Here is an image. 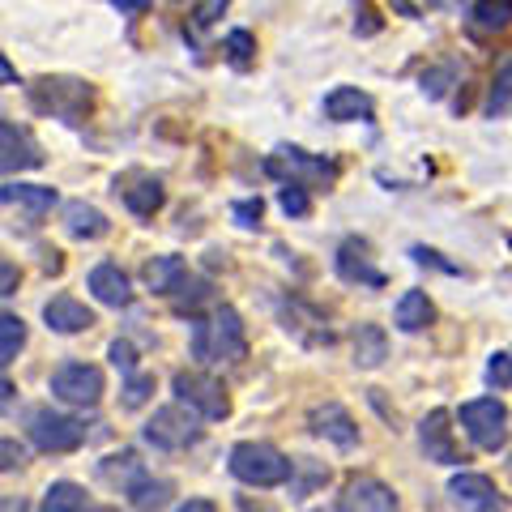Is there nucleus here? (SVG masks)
I'll use <instances>...</instances> for the list:
<instances>
[{"instance_id": "obj_1", "label": "nucleus", "mask_w": 512, "mask_h": 512, "mask_svg": "<svg viewBox=\"0 0 512 512\" xmlns=\"http://www.w3.org/2000/svg\"><path fill=\"white\" fill-rule=\"evenodd\" d=\"M26 94L39 116H56L64 124H82L94 107V90L82 77H39Z\"/></svg>"}, {"instance_id": "obj_2", "label": "nucleus", "mask_w": 512, "mask_h": 512, "mask_svg": "<svg viewBox=\"0 0 512 512\" xmlns=\"http://www.w3.org/2000/svg\"><path fill=\"white\" fill-rule=\"evenodd\" d=\"M192 350L197 359H244L248 338H244V320L235 308H218L214 320H192Z\"/></svg>"}, {"instance_id": "obj_3", "label": "nucleus", "mask_w": 512, "mask_h": 512, "mask_svg": "<svg viewBox=\"0 0 512 512\" xmlns=\"http://www.w3.org/2000/svg\"><path fill=\"white\" fill-rule=\"evenodd\" d=\"M231 474L248 487H278L295 474V466L286 461L274 444H261V440H244L231 448Z\"/></svg>"}, {"instance_id": "obj_4", "label": "nucleus", "mask_w": 512, "mask_h": 512, "mask_svg": "<svg viewBox=\"0 0 512 512\" xmlns=\"http://www.w3.org/2000/svg\"><path fill=\"white\" fill-rule=\"evenodd\" d=\"M26 431H30V444L39 448V453H73V448H82L86 440V423L73 419V414H56V410H30L26 419Z\"/></svg>"}, {"instance_id": "obj_5", "label": "nucleus", "mask_w": 512, "mask_h": 512, "mask_svg": "<svg viewBox=\"0 0 512 512\" xmlns=\"http://www.w3.org/2000/svg\"><path fill=\"white\" fill-rule=\"evenodd\" d=\"M461 427H466V436L495 453V448L508 444V406L495 402V397H478V402H466L461 406Z\"/></svg>"}, {"instance_id": "obj_6", "label": "nucleus", "mask_w": 512, "mask_h": 512, "mask_svg": "<svg viewBox=\"0 0 512 512\" xmlns=\"http://www.w3.org/2000/svg\"><path fill=\"white\" fill-rule=\"evenodd\" d=\"M146 440L154 448H188V444H197L201 440V419H197V410H192L188 402L184 406H163V410H154V419L146 423Z\"/></svg>"}, {"instance_id": "obj_7", "label": "nucleus", "mask_w": 512, "mask_h": 512, "mask_svg": "<svg viewBox=\"0 0 512 512\" xmlns=\"http://www.w3.org/2000/svg\"><path fill=\"white\" fill-rule=\"evenodd\" d=\"M269 175H282L286 184H299V188H312V184H333L338 180V163L329 158H312L295 146H282L278 154H269Z\"/></svg>"}, {"instance_id": "obj_8", "label": "nucleus", "mask_w": 512, "mask_h": 512, "mask_svg": "<svg viewBox=\"0 0 512 512\" xmlns=\"http://www.w3.org/2000/svg\"><path fill=\"white\" fill-rule=\"evenodd\" d=\"M52 393L60 402L90 410V406H99V397H103V372L90 363H60L52 372Z\"/></svg>"}, {"instance_id": "obj_9", "label": "nucleus", "mask_w": 512, "mask_h": 512, "mask_svg": "<svg viewBox=\"0 0 512 512\" xmlns=\"http://www.w3.org/2000/svg\"><path fill=\"white\" fill-rule=\"evenodd\" d=\"M175 393L205 419H227L231 414V397L210 372H175Z\"/></svg>"}, {"instance_id": "obj_10", "label": "nucleus", "mask_w": 512, "mask_h": 512, "mask_svg": "<svg viewBox=\"0 0 512 512\" xmlns=\"http://www.w3.org/2000/svg\"><path fill=\"white\" fill-rule=\"evenodd\" d=\"M453 414L448 410H431L427 419L419 423V444H423V453H427V461H440V466H457V461H466L461 457V448H457V440H453Z\"/></svg>"}, {"instance_id": "obj_11", "label": "nucleus", "mask_w": 512, "mask_h": 512, "mask_svg": "<svg viewBox=\"0 0 512 512\" xmlns=\"http://www.w3.org/2000/svg\"><path fill=\"white\" fill-rule=\"evenodd\" d=\"M448 495H453L457 508H466V512H508L504 495L495 491V483L487 474H457L453 483H448Z\"/></svg>"}, {"instance_id": "obj_12", "label": "nucleus", "mask_w": 512, "mask_h": 512, "mask_svg": "<svg viewBox=\"0 0 512 512\" xmlns=\"http://www.w3.org/2000/svg\"><path fill=\"white\" fill-rule=\"evenodd\" d=\"M0 167H5L9 175L13 171H30V167H39L43 163V150L35 146V137L26 133V128H18L13 120L0 124Z\"/></svg>"}, {"instance_id": "obj_13", "label": "nucleus", "mask_w": 512, "mask_h": 512, "mask_svg": "<svg viewBox=\"0 0 512 512\" xmlns=\"http://www.w3.org/2000/svg\"><path fill=\"white\" fill-rule=\"evenodd\" d=\"M338 512H397V495L380 478H355V483H346Z\"/></svg>"}, {"instance_id": "obj_14", "label": "nucleus", "mask_w": 512, "mask_h": 512, "mask_svg": "<svg viewBox=\"0 0 512 512\" xmlns=\"http://www.w3.org/2000/svg\"><path fill=\"white\" fill-rule=\"evenodd\" d=\"M308 423H312L316 436H325V440L342 444V448H355V444H359V427H355V419H350V414H346L338 402L316 406V410L308 414Z\"/></svg>"}, {"instance_id": "obj_15", "label": "nucleus", "mask_w": 512, "mask_h": 512, "mask_svg": "<svg viewBox=\"0 0 512 512\" xmlns=\"http://www.w3.org/2000/svg\"><path fill=\"white\" fill-rule=\"evenodd\" d=\"M43 320H47V329H56V333H86L94 325V312L86 303H77L73 295H56L43 303Z\"/></svg>"}, {"instance_id": "obj_16", "label": "nucleus", "mask_w": 512, "mask_h": 512, "mask_svg": "<svg viewBox=\"0 0 512 512\" xmlns=\"http://www.w3.org/2000/svg\"><path fill=\"white\" fill-rule=\"evenodd\" d=\"M325 116L333 124H350V120H367L372 116V94H363L359 86H338L325 94Z\"/></svg>"}, {"instance_id": "obj_17", "label": "nucleus", "mask_w": 512, "mask_h": 512, "mask_svg": "<svg viewBox=\"0 0 512 512\" xmlns=\"http://www.w3.org/2000/svg\"><path fill=\"white\" fill-rule=\"evenodd\" d=\"M90 291H94L99 303H107V308H128V299H133L128 278L120 274V265H94L90 269Z\"/></svg>"}, {"instance_id": "obj_18", "label": "nucleus", "mask_w": 512, "mask_h": 512, "mask_svg": "<svg viewBox=\"0 0 512 512\" xmlns=\"http://www.w3.org/2000/svg\"><path fill=\"white\" fill-rule=\"evenodd\" d=\"M64 231H69L73 239H103L111 231V222H107L103 210H94V205L69 201L64 205Z\"/></svg>"}, {"instance_id": "obj_19", "label": "nucleus", "mask_w": 512, "mask_h": 512, "mask_svg": "<svg viewBox=\"0 0 512 512\" xmlns=\"http://www.w3.org/2000/svg\"><path fill=\"white\" fill-rule=\"evenodd\" d=\"M184 282H188V265L180 256H154L146 265V286L154 295H180Z\"/></svg>"}, {"instance_id": "obj_20", "label": "nucleus", "mask_w": 512, "mask_h": 512, "mask_svg": "<svg viewBox=\"0 0 512 512\" xmlns=\"http://www.w3.org/2000/svg\"><path fill=\"white\" fill-rule=\"evenodd\" d=\"M338 274L346 282H367V286H384V274L380 269L367 265V248L355 244V239H346V244L338 248Z\"/></svg>"}, {"instance_id": "obj_21", "label": "nucleus", "mask_w": 512, "mask_h": 512, "mask_svg": "<svg viewBox=\"0 0 512 512\" xmlns=\"http://www.w3.org/2000/svg\"><path fill=\"white\" fill-rule=\"evenodd\" d=\"M393 320H397V329L402 333H419V329H427L431 320H436V308H431V299L423 291H406L402 299H397Z\"/></svg>"}, {"instance_id": "obj_22", "label": "nucleus", "mask_w": 512, "mask_h": 512, "mask_svg": "<svg viewBox=\"0 0 512 512\" xmlns=\"http://www.w3.org/2000/svg\"><path fill=\"white\" fill-rule=\"evenodd\" d=\"M124 205L137 218H154L158 210H163V184H158L154 175H137V180L124 188Z\"/></svg>"}, {"instance_id": "obj_23", "label": "nucleus", "mask_w": 512, "mask_h": 512, "mask_svg": "<svg viewBox=\"0 0 512 512\" xmlns=\"http://www.w3.org/2000/svg\"><path fill=\"white\" fill-rule=\"evenodd\" d=\"M0 197H5V205H26L30 214H43V210H52L56 205V188H43V184H5V192H0Z\"/></svg>"}, {"instance_id": "obj_24", "label": "nucleus", "mask_w": 512, "mask_h": 512, "mask_svg": "<svg viewBox=\"0 0 512 512\" xmlns=\"http://www.w3.org/2000/svg\"><path fill=\"white\" fill-rule=\"evenodd\" d=\"M86 491L77 487V483H52L43 491V504L39 512H86Z\"/></svg>"}, {"instance_id": "obj_25", "label": "nucleus", "mask_w": 512, "mask_h": 512, "mask_svg": "<svg viewBox=\"0 0 512 512\" xmlns=\"http://www.w3.org/2000/svg\"><path fill=\"white\" fill-rule=\"evenodd\" d=\"M384 355H389L384 329H376V325H359V333H355V363H359V367H380Z\"/></svg>"}, {"instance_id": "obj_26", "label": "nucleus", "mask_w": 512, "mask_h": 512, "mask_svg": "<svg viewBox=\"0 0 512 512\" xmlns=\"http://www.w3.org/2000/svg\"><path fill=\"white\" fill-rule=\"evenodd\" d=\"M167 495H171V483H163V478H137V483H128V504H133L137 512H158L167 504Z\"/></svg>"}, {"instance_id": "obj_27", "label": "nucleus", "mask_w": 512, "mask_h": 512, "mask_svg": "<svg viewBox=\"0 0 512 512\" xmlns=\"http://www.w3.org/2000/svg\"><path fill=\"white\" fill-rule=\"evenodd\" d=\"M474 26L478 30H491V35H500V30L512 26V0H474Z\"/></svg>"}, {"instance_id": "obj_28", "label": "nucleus", "mask_w": 512, "mask_h": 512, "mask_svg": "<svg viewBox=\"0 0 512 512\" xmlns=\"http://www.w3.org/2000/svg\"><path fill=\"white\" fill-rule=\"evenodd\" d=\"M22 346H26V320L5 312L0 316V363H13Z\"/></svg>"}, {"instance_id": "obj_29", "label": "nucleus", "mask_w": 512, "mask_h": 512, "mask_svg": "<svg viewBox=\"0 0 512 512\" xmlns=\"http://www.w3.org/2000/svg\"><path fill=\"white\" fill-rule=\"evenodd\" d=\"M150 393H154V376H150V372H133V376H128V384H124V406H128V410L146 406Z\"/></svg>"}, {"instance_id": "obj_30", "label": "nucleus", "mask_w": 512, "mask_h": 512, "mask_svg": "<svg viewBox=\"0 0 512 512\" xmlns=\"http://www.w3.org/2000/svg\"><path fill=\"white\" fill-rule=\"evenodd\" d=\"M508 103H512V60H504V64H500V73H495L487 107H491V111H504Z\"/></svg>"}, {"instance_id": "obj_31", "label": "nucleus", "mask_w": 512, "mask_h": 512, "mask_svg": "<svg viewBox=\"0 0 512 512\" xmlns=\"http://www.w3.org/2000/svg\"><path fill=\"white\" fill-rule=\"evenodd\" d=\"M278 205H282V210H286V214H291V218H303V214H308V210H312L308 192H303L299 184H282V192H278Z\"/></svg>"}, {"instance_id": "obj_32", "label": "nucleus", "mask_w": 512, "mask_h": 512, "mask_svg": "<svg viewBox=\"0 0 512 512\" xmlns=\"http://www.w3.org/2000/svg\"><path fill=\"white\" fill-rule=\"evenodd\" d=\"M227 52H231V60L239 64V69H244V64L252 60V52H256V39L248 35V30H231V35H227Z\"/></svg>"}, {"instance_id": "obj_33", "label": "nucleus", "mask_w": 512, "mask_h": 512, "mask_svg": "<svg viewBox=\"0 0 512 512\" xmlns=\"http://www.w3.org/2000/svg\"><path fill=\"white\" fill-rule=\"evenodd\" d=\"M487 380L495 384V389H508L512 384V355H500V350H495L491 363H487Z\"/></svg>"}, {"instance_id": "obj_34", "label": "nucleus", "mask_w": 512, "mask_h": 512, "mask_svg": "<svg viewBox=\"0 0 512 512\" xmlns=\"http://www.w3.org/2000/svg\"><path fill=\"white\" fill-rule=\"evenodd\" d=\"M111 363H116L124 376H133V367H137V350H133V342H111Z\"/></svg>"}, {"instance_id": "obj_35", "label": "nucleus", "mask_w": 512, "mask_h": 512, "mask_svg": "<svg viewBox=\"0 0 512 512\" xmlns=\"http://www.w3.org/2000/svg\"><path fill=\"white\" fill-rule=\"evenodd\" d=\"M0 457H5V461H0L5 470H22V466H26V448H22V444H13V440L0 444Z\"/></svg>"}, {"instance_id": "obj_36", "label": "nucleus", "mask_w": 512, "mask_h": 512, "mask_svg": "<svg viewBox=\"0 0 512 512\" xmlns=\"http://www.w3.org/2000/svg\"><path fill=\"white\" fill-rule=\"evenodd\" d=\"M235 218L244 222V227H256V222H261V197H256V201H239L235 205Z\"/></svg>"}, {"instance_id": "obj_37", "label": "nucleus", "mask_w": 512, "mask_h": 512, "mask_svg": "<svg viewBox=\"0 0 512 512\" xmlns=\"http://www.w3.org/2000/svg\"><path fill=\"white\" fill-rule=\"evenodd\" d=\"M222 9H227V0H210V5H201V9H197V18H192V22H197V26H210Z\"/></svg>"}, {"instance_id": "obj_38", "label": "nucleus", "mask_w": 512, "mask_h": 512, "mask_svg": "<svg viewBox=\"0 0 512 512\" xmlns=\"http://www.w3.org/2000/svg\"><path fill=\"white\" fill-rule=\"evenodd\" d=\"M120 13H141V9H150V0H111Z\"/></svg>"}, {"instance_id": "obj_39", "label": "nucleus", "mask_w": 512, "mask_h": 512, "mask_svg": "<svg viewBox=\"0 0 512 512\" xmlns=\"http://www.w3.org/2000/svg\"><path fill=\"white\" fill-rule=\"evenodd\" d=\"M0 278H5V291H0V295H13V286H18V269H13V265L5 261V269H0Z\"/></svg>"}, {"instance_id": "obj_40", "label": "nucleus", "mask_w": 512, "mask_h": 512, "mask_svg": "<svg viewBox=\"0 0 512 512\" xmlns=\"http://www.w3.org/2000/svg\"><path fill=\"white\" fill-rule=\"evenodd\" d=\"M175 512H218V508H214L210 500H188V504H180Z\"/></svg>"}, {"instance_id": "obj_41", "label": "nucleus", "mask_w": 512, "mask_h": 512, "mask_svg": "<svg viewBox=\"0 0 512 512\" xmlns=\"http://www.w3.org/2000/svg\"><path fill=\"white\" fill-rule=\"evenodd\" d=\"M0 512H26V504L18 500V495H5V504H0Z\"/></svg>"}, {"instance_id": "obj_42", "label": "nucleus", "mask_w": 512, "mask_h": 512, "mask_svg": "<svg viewBox=\"0 0 512 512\" xmlns=\"http://www.w3.org/2000/svg\"><path fill=\"white\" fill-rule=\"evenodd\" d=\"M0 402H5V406L13 402V380H5V384H0Z\"/></svg>"}, {"instance_id": "obj_43", "label": "nucleus", "mask_w": 512, "mask_h": 512, "mask_svg": "<svg viewBox=\"0 0 512 512\" xmlns=\"http://www.w3.org/2000/svg\"><path fill=\"white\" fill-rule=\"evenodd\" d=\"M239 508H244V512H274V508H256L252 500H239Z\"/></svg>"}, {"instance_id": "obj_44", "label": "nucleus", "mask_w": 512, "mask_h": 512, "mask_svg": "<svg viewBox=\"0 0 512 512\" xmlns=\"http://www.w3.org/2000/svg\"><path fill=\"white\" fill-rule=\"evenodd\" d=\"M103 512H111V508H103Z\"/></svg>"}]
</instances>
